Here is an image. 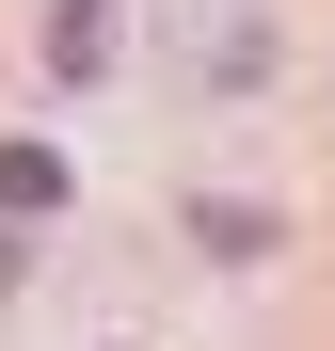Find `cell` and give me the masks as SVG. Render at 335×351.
<instances>
[{
    "mask_svg": "<svg viewBox=\"0 0 335 351\" xmlns=\"http://www.w3.org/2000/svg\"><path fill=\"white\" fill-rule=\"evenodd\" d=\"M0 208H64V160L48 144H0Z\"/></svg>",
    "mask_w": 335,
    "mask_h": 351,
    "instance_id": "1",
    "label": "cell"
}]
</instances>
